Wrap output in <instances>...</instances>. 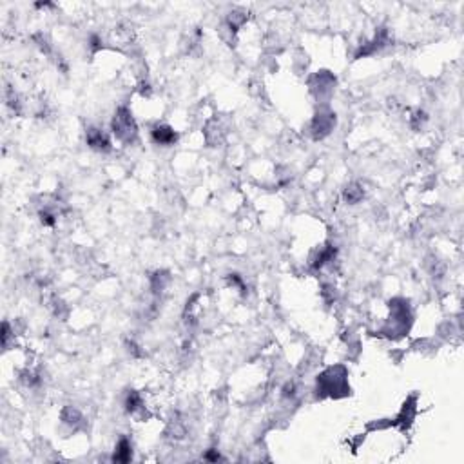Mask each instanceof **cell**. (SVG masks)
<instances>
[{"instance_id":"1","label":"cell","mask_w":464,"mask_h":464,"mask_svg":"<svg viewBox=\"0 0 464 464\" xmlns=\"http://www.w3.org/2000/svg\"><path fill=\"white\" fill-rule=\"evenodd\" d=\"M112 131L122 142H132L136 138V124L132 120V114L125 107L118 109L112 120Z\"/></svg>"},{"instance_id":"2","label":"cell","mask_w":464,"mask_h":464,"mask_svg":"<svg viewBox=\"0 0 464 464\" xmlns=\"http://www.w3.org/2000/svg\"><path fill=\"white\" fill-rule=\"evenodd\" d=\"M339 368H330L325 374L318 379V390H321L323 394H336V392H347V383H345V370L337 375Z\"/></svg>"},{"instance_id":"3","label":"cell","mask_w":464,"mask_h":464,"mask_svg":"<svg viewBox=\"0 0 464 464\" xmlns=\"http://www.w3.org/2000/svg\"><path fill=\"white\" fill-rule=\"evenodd\" d=\"M334 124H336V114L332 112H318L314 122H312V131L316 134V138H323L328 132L332 131Z\"/></svg>"},{"instance_id":"4","label":"cell","mask_w":464,"mask_h":464,"mask_svg":"<svg viewBox=\"0 0 464 464\" xmlns=\"http://www.w3.org/2000/svg\"><path fill=\"white\" fill-rule=\"evenodd\" d=\"M87 144L93 149H96V151H109L111 149V144H109L107 136L102 131H98V129H89L87 131Z\"/></svg>"},{"instance_id":"5","label":"cell","mask_w":464,"mask_h":464,"mask_svg":"<svg viewBox=\"0 0 464 464\" xmlns=\"http://www.w3.org/2000/svg\"><path fill=\"white\" fill-rule=\"evenodd\" d=\"M153 140L160 145H171L176 140V132L167 125H156L153 129Z\"/></svg>"},{"instance_id":"6","label":"cell","mask_w":464,"mask_h":464,"mask_svg":"<svg viewBox=\"0 0 464 464\" xmlns=\"http://www.w3.org/2000/svg\"><path fill=\"white\" fill-rule=\"evenodd\" d=\"M131 443L127 441V439H120V443H118L116 446V451H114V455H112V461L114 463H129L131 461Z\"/></svg>"},{"instance_id":"7","label":"cell","mask_w":464,"mask_h":464,"mask_svg":"<svg viewBox=\"0 0 464 464\" xmlns=\"http://www.w3.org/2000/svg\"><path fill=\"white\" fill-rule=\"evenodd\" d=\"M345 200L348 201V203H357V201L363 200V189L357 185V183H352V185H348L347 191H345Z\"/></svg>"},{"instance_id":"8","label":"cell","mask_w":464,"mask_h":464,"mask_svg":"<svg viewBox=\"0 0 464 464\" xmlns=\"http://www.w3.org/2000/svg\"><path fill=\"white\" fill-rule=\"evenodd\" d=\"M334 256H336V249H334V247H326V249H323L321 252H319L318 257L314 259V263L312 265H314L316 269H318V267H323V265H325L326 261H330Z\"/></svg>"},{"instance_id":"9","label":"cell","mask_w":464,"mask_h":464,"mask_svg":"<svg viewBox=\"0 0 464 464\" xmlns=\"http://www.w3.org/2000/svg\"><path fill=\"white\" fill-rule=\"evenodd\" d=\"M125 406H127V412H136V410L142 406V397H140L136 392H131V394L127 395Z\"/></svg>"},{"instance_id":"10","label":"cell","mask_w":464,"mask_h":464,"mask_svg":"<svg viewBox=\"0 0 464 464\" xmlns=\"http://www.w3.org/2000/svg\"><path fill=\"white\" fill-rule=\"evenodd\" d=\"M167 281H169V276L167 274H154V277H153V288H154V292H161L163 288H165V285H167Z\"/></svg>"},{"instance_id":"11","label":"cell","mask_w":464,"mask_h":464,"mask_svg":"<svg viewBox=\"0 0 464 464\" xmlns=\"http://www.w3.org/2000/svg\"><path fill=\"white\" fill-rule=\"evenodd\" d=\"M64 421L65 423H71V424H75V423H78V419H80V414H78L77 410L73 408V406H67V408L64 410Z\"/></svg>"},{"instance_id":"12","label":"cell","mask_w":464,"mask_h":464,"mask_svg":"<svg viewBox=\"0 0 464 464\" xmlns=\"http://www.w3.org/2000/svg\"><path fill=\"white\" fill-rule=\"evenodd\" d=\"M40 222L44 223V225H48V227H53V225H55V218H53V214H49V212H40Z\"/></svg>"},{"instance_id":"13","label":"cell","mask_w":464,"mask_h":464,"mask_svg":"<svg viewBox=\"0 0 464 464\" xmlns=\"http://www.w3.org/2000/svg\"><path fill=\"white\" fill-rule=\"evenodd\" d=\"M205 457L210 459V461H218V459H220V455H216V453H207Z\"/></svg>"}]
</instances>
